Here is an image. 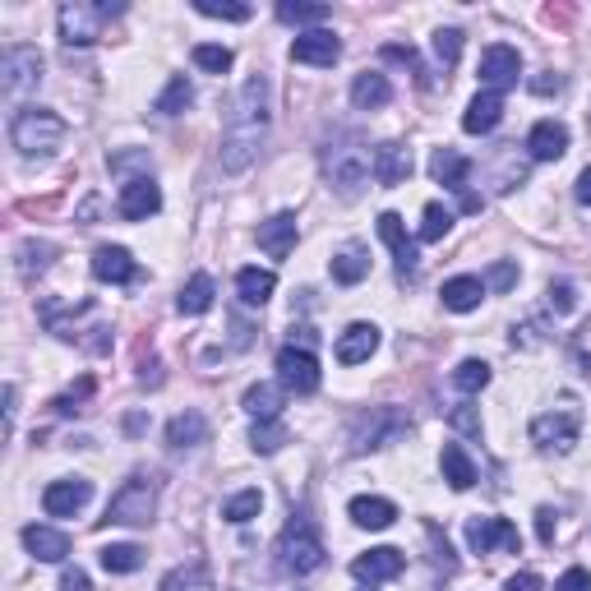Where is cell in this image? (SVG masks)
<instances>
[{
	"label": "cell",
	"mask_w": 591,
	"mask_h": 591,
	"mask_svg": "<svg viewBox=\"0 0 591 591\" xmlns=\"http://www.w3.org/2000/svg\"><path fill=\"white\" fill-rule=\"evenodd\" d=\"M268 134V79L254 74L245 79V88L236 93L231 102V116H227V134H222V171H245L259 157V144Z\"/></svg>",
	"instance_id": "cell-1"
},
{
	"label": "cell",
	"mask_w": 591,
	"mask_h": 591,
	"mask_svg": "<svg viewBox=\"0 0 591 591\" xmlns=\"http://www.w3.org/2000/svg\"><path fill=\"white\" fill-rule=\"evenodd\" d=\"M324 171H328V181H333V190H338L342 199H356V194L370 185L374 153L365 148L361 134H342V139H333V144H328Z\"/></svg>",
	"instance_id": "cell-2"
},
{
	"label": "cell",
	"mask_w": 591,
	"mask_h": 591,
	"mask_svg": "<svg viewBox=\"0 0 591 591\" xmlns=\"http://www.w3.org/2000/svg\"><path fill=\"white\" fill-rule=\"evenodd\" d=\"M10 139L24 157H51L65 139V121L47 107H24L10 121Z\"/></svg>",
	"instance_id": "cell-3"
},
{
	"label": "cell",
	"mask_w": 591,
	"mask_h": 591,
	"mask_svg": "<svg viewBox=\"0 0 591 591\" xmlns=\"http://www.w3.org/2000/svg\"><path fill=\"white\" fill-rule=\"evenodd\" d=\"M278 564L291 578H305L314 568H324V541H319V531H314L310 518H291V527L282 531V541H278Z\"/></svg>",
	"instance_id": "cell-4"
},
{
	"label": "cell",
	"mask_w": 591,
	"mask_h": 591,
	"mask_svg": "<svg viewBox=\"0 0 591 591\" xmlns=\"http://www.w3.org/2000/svg\"><path fill=\"white\" fill-rule=\"evenodd\" d=\"M125 5L121 0H102V5H84V0H74V5H61V37L70 47H88L102 37V28L111 19H121Z\"/></svg>",
	"instance_id": "cell-5"
},
{
	"label": "cell",
	"mask_w": 591,
	"mask_h": 591,
	"mask_svg": "<svg viewBox=\"0 0 591 591\" xmlns=\"http://www.w3.org/2000/svg\"><path fill=\"white\" fill-rule=\"evenodd\" d=\"M153 513H157V490H153V481H144V476L125 481L107 504V522H121V527H148Z\"/></svg>",
	"instance_id": "cell-6"
},
{
	"label": "cell",
	"mask_w": 591,
	"mask_h": 591,
	"mask_svg": "<svg viewBox=\"0 0 591 591\" xmlns=\"http://www.w3.org/2000/svg\"><path fill=\"white\" fill-rule=\"evenodd\" d=\"M37 84H42V56H37V47H28V42L5 47V56H0V93L24 97Z\"/></svg>",
	"instance_id": "cell-7"
},
{
	"label": "cell",
	"mask_w": 591,
	"mask_h": 591,
	"mask_svg": "<svg viewBox=\"0 0 591 591\" xmlns=\"http://www.w3.org/2000/svg\"><path fill=\"white\" fill-rule=\"evenodd\" d=\"M578 430H582V411H578V402H568V398L555 411H545V416L531 421V439L541 448H559V453L578 444Z\"/></svg>",
	"instance_id": "cell-8"
},
{
	"label": "cell",
	"mask_w": 591,
	"mask_h": 591,
	"mask_svg": "<svg viewBox=\"0 0 591 591\" xmlns=\"http://www.w3.org/2000/svg\"><path fill=\"white\" fill-rule=\"evenodd\" d=\"M518 74H522V56H518V51L504 47V42L485 47V56H481V84H485V93L504 97L508 88H518Z\"/></svg>",
	"instance_id": "cell-9"
},
{
	"label": "cell",
	"mask_w": 591,
	"mask_h": 591,
	"mask_svg": "<svg viewBox=\"0 0 591 591\" xmlns=\"http://www.w3.org/2000/svg\"><path fill=\"white\" fill-rule=\"evenodd\" d=\"M278 379L287 393H301L310 398L314 388H319V361H314L305 347H282L278 351Z\"/></svg>",
	"instance_id": "cell-10"
},
{
	"label": "cell",
	"mask_w": 591,
	"mask_h": 591,
	"mask_svg": "<svg viewBox=\"0 0 591 591\" xmlns=\"http://www.w3.org/2000/svg\"><path fill=\"white\" fill-rule=\"evenodd\" d=\"M467 545L476 555H490V550H518L522 536L508 518H471L467 522Z\"/></svg>",
	"instance_id": "cell-11"
},
{
	"label": "cell",
	"mask_w": 591,
	"mask_h": 591,
	"mask_svg": "<svg viewBox=\"0 0 591 591\" xmlns=\"http://www.w3.org/2000/svg\"><path fill=\"white\" fill-rule=\"evenodd\" d=\"M402 430H407V416L379 407V411H370V416H361V421H356V430H351V448L361 453V448L384 444L388 435H402Z\"/></svg>",
	"instance_id": "cell-12"
},
{
	"label": "cell",
	"mask_w": 591,
	"mask_h": 591,
	"mask_svg": "<svg viewBox=\"0 0 591 591\" xmlns=\"http://www.w3.org/2000/svg\"><path fill=\"white\" fill-rule=\"evenodd\" d=\"M88 499H93V485L79 481V476H74V481H51L47 490H42V508H47L51 518H74Z\"/></svg>",
	"instance_id": "cell-13"
},
{
	"label": "cell",
	"mask_w": 591,
	"mask_h": 591,
	"mask_svg": "<svg viewBox=\"0 0 591 591\" xmlns=\"http://www.w3.org/2000/svg\"><path fill=\"white\" fill-rule=\"evenodd\" d=\"M93 278L125 287V282L139 278V264H134L130 250H121V245H97L93 250Z\"/></svg>",
	"instance_id": "cell-14"
},
{
	"label": "cell",
	"mask_w": 591,
	"mask_h": 591,
	"mask_svg": "<svg viewBox=\"0 0 591 591\" xmlns=\"http://www.w3.org/2000/svg\"><path fill=\"white\" fill-rule=\"evenodd\" d=\"M338 56H342V42L328 28H314V33L291 42V61H301V65H333Z\"/></svg>",
	"instance_id": "cell-15"
},
{
	"label": "cell",
	"mask_w": 591,
	"mask_h": 591,
	"mask_svg": "<svg viewBox=\"0 0 591 591\" xmlns=\"http://www.w3.org/2000/svg\"><path fill=\"white\" fill-rule=\"evenodd\" d=\"M402 568H407V555L393 550V545H379V550H370V555L356 559L351 573H356L361 582H388V578H398Z\"/></svg>",
	"instance_id": "cell-16"
},
{
	"label": "cell",
	"mask_w": 591,
	"mask_h": 591,
	"mask_svg": "<svg viewBox=\"0 0 591 591\" xmlns=\"http://www.w3.org/2000/svg\"><path fill=\"white\" fill-rule=\"evenodd\" d=\"M411 167H416V162H411V148L407 144H379V148H374V181L388 185V190L407 181Z\"/></svg>",
	"instance_id": "cell-17"
},
{
	"label": "cell",
	"mask_w": 591,
	"mask_h": 591,
	"mask_svg": "<svg viewBox=\"0 0 591 591\" xmlns=\"http://www.w3.org/2000/svg\"><path fill=\"white\" fill-rule=\"evenodd\" d=\"M379 236H384L388 250H393V259H398V273H402V278H411L421 254H416V241L407 236V227H402L398 213H384V218H379Z\"/></svg>",
	"instance_id": "cell-18"
},
{
	"label": "cell",
	"mask_w": 591,
	"mask_h": 591,
	"mask_svg": "<svg viewBox=\"0 0 591 591\" xmlns=\"http://www.w3.org/2000/svg\"><path fill=\"white\" fill-rule=\"evenodd\" d=\"M157 208H162V190H157L148 176H139V181H130L121 190V218L144 222V218H153Z\"/></svg>",
	"instance_id": "cell-19"
},
{
	"label": "cell",
	"mask_w": 591,
	"mask_h": 591,
	"mask_svg": "<svg viewBox=\"0 0 591 591\" xmlns=\"http://www.w3.org/2000/svg\"><path fill=\"white\" fill-rule=\"evenodd\" d=\"M499 121H504V97L499 93H476L471 107L462 111V130L467 134H490Z\"/></svg>",
	"instance_id": "cell-20"
},
{
	"label": "cell",
	"mask_w": 591,
	"mask_h": 591,
	"mask_svg": "<svg viewBox=\"0 0 591 591\" xmlns=\"http://www.w3.org/2000/svg\"><path fill=\"white\" fill-rule=\"evenodd\" d=\"M351 522L365 531H384L393 527V518H398V504L393 499H379V495H361V499H351Z\"/></svg>",
	"instance_id": "cell-21"
},
{
	"label": "cell",
	"mask_w": 591,
	"mask_h": 591,
	"mask_svg": "<svg viewBox=\"0 0 591 591\" xmlns=\"http://www.w3.org/2000/svg\"><path fill=\"white\" fill-rule=\"evenodd\" d=\"M527 153L536 157V162H559V157L568 153V130L559 121H541L527 134Z\"/></svg>",
	"instance_id": "cell-22"
},
{
	"label": "cell",
	"mask_w": 591,
	"mask_h": 591,
	"mask_svg": "<svg viewBox=\"0 0 591 591\" xmlns=\"http://www.w3.org/2000/svg\"><path fill=\"white\" fill-rule=\"evenodd\" d=\"M259 250H268L273 259H287L296 250V213H278L259 227Z\"/></svg>",
	"instance_id": "cell-23"
},
{
	"label": "cell",
	"mask_w": 591,
	"mask_h": 591,
	"mask_svg": "<svg viewBox=\"0 0 591 591\" xmlns=\"http://www.w3.org/2000/svg\"><path fill=\"white\" fill-rule=\"evenodd\" d=\"M374 347H379V328L374 324H351L347 333L338 338V361L342 365H361L374 356Z\"/></svg>",
	"instance_id": "cell-24"
},
{
	"label": "cell",
	"mask_w": 591,
	"mask_h": 591,
	"mask_svg": "<svg viewBox=\"0 0 591 591\" xmlns=\"http://www.w3.org/2000/svg\"><path fill=\"white\" fill-rule=\"evenodd\" d=\"M24 545L33 550V559H42V564H61L65 555H70V536L56 527H24Z\"/></svg>",
	"instance_id": "cell-25"
},
{
	"label": "cell",
	"mask_w": 591,
	"mask_h": 591,
	"mask_svg": "<svg viewBox=\"0 0 591 591\" xmlns=\"http://www.w3.org/2000/svg\"><path fill=\"white\" fill-rule=\"evenodd\" d=\"M467 171V157L453 153V148H435V157H430V176L448 190H467Z\"/></svg>",
	"instance_id": "cell-26"
},
{
	"label": "cell",
	"mask_w": 591,
	"mask_h": 591,
	"mask_svg": "<svg viewBox=\"0 0 591 591\" xmlns=\"http://www.w3.org/2000/svg\"><path fill=\"white\" fill-rule=\"evenodd\" d=\"M444 310H453V314H467V310H476V305L485 301V282L481 278H453V282H444Z\"/></svg>",
	"instance_id": "cell-27"
},
{
	"label": "cell",
	"mask_w": 591,
	"mask_h": 591,
	"mask_svg": "<svg viewBox=\"0 0 591 591\" xmlns=\"http://www.w3.org/2000/svg\"><path fill=\"white\" fill-rule=\"evenodd\" d=\"M439 467H444V481L453 485V490H471V485H476V467H471V458H467V448L462 444H444Z\"/></svg>",
	"instance_id": "cell-28"
},
{
	"label": "cell",
	"mask_w": 591,
	"mask_h": 591,
	"mask_svg": "<svg viewBox=\"0 0 591 591\" xmlns=\"http://www.w3.org/2000/svg\"><path fill=\"white\" fill-rule=\"evenodd\" d=\"M351 102L361 111H379L393 102V84H388L384 74H361V79L351 84Z\"/></svg>",
	"instance_id": "cell-29"
},
{
	"label": "cell",
	"mask_w": 591,
	"mask_h": 591,
	"mask_svg": "<svg viewBox=\"0 0 591 591\" xmlns=\"http://www.w3.org/2000/svg\"><path fill=\"white\" fill-rule=\"evenodd\" d=\"M282 402H287V393H282L278 384H254L250 393H245V411H250L254 421H278Z\"/></svg>",
	"instance_id": "cell-30"
},
{
	"label": "cell",
	"mask_w": 591,
	"mask_h": 591,
	"mask_svg": "<svg viewBox=\"0 0 591 591\" xmlns=\"http://www.w3.org/2000/svg\"><path fill=\"white\" fill-rule=\"evenodd\" d=\"M204 439H208V421L199 416V411H181V416L167 425L171 448H194V444H204Z\"/></svg>",
	"instance_id": "cell-31"
},
{
	"label": "cell",
	"mask_w": 591,
	"mask_h": 591,
	"mask_svg": "<svg viewBox=\"0 0 591 591\" xmlns=\"http://www.w3.org/2000/svg\"><path fill=\"white\" fill-rule=\"evenodd\" d=\"M273 287H278V278H273L268 268H241V273H236V291H241L245 305H264L268 296H273Z\"/></svg>",
	"instance_id": "cell-32"
},
{
	"label": "cell",
	"mask_w": 591,
	"mask_h": 591,
	"mask_svg": "<svg viewBox=\"0 0 591 591\" xmlns=\"http://www.w3.org/2000/svg\"><path fill=\"white\" fill-rule=\"evenodd\" d=\"M365 273H370V254H365L361 245H347V250L333 254V278H338L342 287H356Z\"/></svg>",
	"instance_id": "cell-33"
},
{
	"label": "cell",
	"mask_w": 591,
	"mask_h": 591,
	"mask_svg": "<svg viewBox=\"0 0 591 591\" xmlns=\"http://www.w3.org/2000/svg\"><path fill=\"white\" fill-rule=\"evenodd\" d=\"M213 278H208V273H194L190 282H185V291H181V301H176V310L181 314H204L208 305H213Z\"/></svg>",
	"instance_id": "cell-34"
},
{
	"label": "cell",
	"mask_w": 591,
	"mask_h": 591,
	"mask_svg": "<svg viewBox=\"0 0 591 591\" xmlns=\"http://www.w3.org/2000/svg\"><path fill=\"white\" fill-rule=\"evenodd\" d=\"M144 559H148V550L144 545H107V550H102V568H107V573H134V568H144Z\"/></svg>",
	"instance_id": "cell-35"
},
{
	"label": "cell",
	"mask_w": 591,
	"mask_h": 591,
	"mask_svg": "<svg viewBox=\"0 0 591 591\" xmlns=\"http://www.w3.org/2000/svg\"><path fill=\"white\" fill-rule=\"evenodd\" d=\"M190 102H194L190 79H185V74H176V79L167 84V93L157 97V111H162V116H181V111L190 107Z\"/></svg>",
	"instance_id": "cell-36"
},
{
	"label": "cell",
	"mask_w": 591,
	"mask_h": 591,
	"mask_svg": "<svg viewBox=\"0 0 591 591\" xmlns=\"http://www.w3.org/2000/svg\"><path fill=\"white\" fill-rule=\"evenodd\" d=\"M51 259H56V245H51V241H24V245H19V268H24V278L42 273Z\"/></svg>",
	"instance_id": "cell-37"
},
{
	"label": "cell",
	"mask_w": 591,
	"mask_h": 591,
	"mask_svg": "<svg viewBox=\"0 0 591 591\" xmlns=\"http://www.w3.org/2000/svg\"><path fill=\"white\" fill-rule=\"evenodd\" d=\"M259 508H264V495H259V490H241L236 499L222 504V518L227 522H250V518H259Z\"/></svg>",
	"instance_id": "cell-38"
},
{
	"label": "cell",
	"mask_w": 591,
	"mask_h": 591,
	"mask_svg": "<svg viewBox=\"0 0 591 591\" xmlns=\"http://www.w3.org/2000/svg\"><path fill=\"white\" fill-rule=\"evenodd\" d=\"M485 384H490V365L485 361H462L458 370H453V388H458V393H481Z\"/></svg>",
	"instance_id": "cell-39"
},
{
	"label": "cell",
	"mask_w": 591,
	"mask_h": 591,
	"mask_svg": "<svg viewBox=\"0 0 591 591\" xmlns=\"http://www.w3.org/2000/svg\"><path fill=\"white\" fill-rule=\"evenodd\" d=\"M328 14H333L328 5H301V0H296V5H291V0H282V5H278L282 24H324Z\"/></svg>",
	"instance_id": "cell-40"
},
{
	"label": "cell",
	"mask_w": 591,
	"mask_h": 591,
	"mask_svg": "<svg viewBox=\"0 0 591 591\" xmlns=\"http://www.w3.org/2000/svg\"><path fill=\"white\" fill-rule=\"evenodd\" d=\"M204 587H208L204 564L176 568V573H167V578H162V591H204Z\"/></svg>",
	"instance_id": "cell-41"
},
{
	"label": "cell",
	"mask_w": 591,
	"mask_h": 591,
	"mask_svg": "<svg viewBox=\"0 0 591 591\" xmlns=\"http://www.w3.org/2000/svg\"><path fill=\"white\" fill-rule=\"evenodd\" d=\"M448 227H453V213L444 204H430L425 208V222H421V241H444Z\"/></svg>",
	"instance_id": "cell-42"
},
{
	"label": "cell",
	"mask_w": 591,
	"mask_h": 591,
	"mask_svg": "<svg viewBox=\"0 0 591 591\" xmlns=\"http://www.w3.org/2000/svg\"><path fill=\"white\" fill-rule=\"evenodd\" d=\"M435 56H439L444 70L458 65V56H462V33H458V28H439V33H435Z\"/></svg>",
	"instance_id": "cell-43"
},
{
	"label": "cell",
	"mask_w": 591,
	"mask_h": 591,
	"mask_svg": "<svg viewBox=\"0 0 591 591\" xmlns=\"http://www.w3.org/2000/svg\"><path fill=\"white\" fill-rule=\"evenodd\" d=\"M231 61H236V56H231L227 47H194V65H199V70H208V74H227L231 70Z\"/></svg>",
	"instance_id": "cell-44"
},
{
	"label": "cell",
	"mask_w": 591,
	"mask_h": 591,
	"mask_svg": "<svg viewBox=\"0 0 591 591\" xmlns=\"http://www.w3.org/2000/svg\"><path fill=\"white\" fill-rule=\"evenodd\" d=\"M250 444L259 448V453H278V448L287 444V430H282L278 421H259L254 425V435H250Z\"/></svg>",
	"instance_id": "cell-45"
},
{
	"label": "cell",
	"mask_w": 591,
	"mask_h": 591,
	"mask_svg": "<svg viewBox=\"0 0 591 591\" xmlns=\"http://www.w3.org/2000/svg\"><path fill=\"white\" fill-rule=\"evenodd\" d=\"M384 61H398V65H407L411 74H416V84H430V74H425V65H421V56H416V51L411 47H402V42H388L384 47Z\"/></svg>",
	"instance_id": "cell-46"
},
{
	"label": "cell",
	"mask_w": 591,
	"mask_h": 591,
	"mask_svg": "<svg viewBox=\"0 0 591 591\" xmlns=\"http://www.w3.org/2000/svg\"><path fill=\"white\" fill-rule=\"evenodd\" d=\"M194 10L208 14V19H231V24H245V19H250V5H218V0H199Z\"/></svg>",
	"instance_id": "cell-47"
},
{
	"label": "cell",
	"mask_w": 591,
	"mask_h": 591,
	"mask_svg": "<svg viewBox=\"0 0 591 591\" xmlns=\"http://www.w3.org/2000/svg\"><path fill=\"white\" fill-rule=\"evenodd\" d=\"M485 287H495V291H513V287H518V264H513V259H499V264L490 268V278H485Z\"/></svg>",
	"instance_id": "cell-48"
},
{
	"label": "cell",
	"mask_w": 591,
	"mask_h": 591,
	"mask_svg": "<svg viewBox=\"0 0 591 591\" xmlns=\"http://www.w3.org/2000/svg\"><path fill=\"white\" fill-rule=\"evenodd\" d=\"M88 393H93V379H88V374H84V379H79V384H74L70 393H65V398H56V402H51V407L61 411V416H70V411H84V407H79V402H84Z\"/></svg>",
	"instance_id": "cell-49"
},
{
	"label": "cell",
	"mask_w": 591,
	"mask_h": 591,
	"mask_svg": "<svg viewBox=\"0 0 591 591\" xmlns=\"http://www.w3.org/2000/svg\"><path fill=\"white\" fill-rule=\"evenodd\" d=\"M448 425L462 430V435H481V416H476V407H453L448 411Z\"/></svg>",
	"instance_id": "cell-50"
},
{
	"label": "cell",
	"mask_w": 591,
	"mask_h": 591,
	"mask_svg": "<svg viewBox=\"0 0 591 591\" xmlns=\"http://www.w3.org/2000/svg\"><path fill=\"white\" fill-rule=\"evenodd\" d=\"M555 591H591V573L587 568H568L564 578L555 582Z\"/></svg>",
	"instance_id": "cell-51"
},
{
	"label": "cell",
	"mask_w": 591,
	"mask_h": 591,
	"mask_svg": "<svg viewBox=\"0 0 591 591\" xmlns=\"http://www.w3.org/2000/svg\"><path fill=\"white\" fill-rule=\"evenodd\" d=\"M550 305H555L559 314H568L573 305H578V291L568 287V282H555V287H550Z\"/></svg>",
	"instance_id": "cell-52"
},
{
	"label": "cell",
	"mask_w": 591,
	"mask_h": 591,
	"mask_svg": "<svg viewBox=\"0 0 591 591\" xmlns=\"http://www.w3.org/2000/svg\"><path fill=\"white\" fill-rule=\"evenodd\" d=\"M559 88H564V79H559L555 70H545V74H536V79H531V93H541V97L559 93Z\"/></svg>",
	"instance_id": "cell-53"
},
{
	"label": "cell",
	"mask_w": 591,
	"mask_h": 591,
	"mask_svg": "<svg viewBox=\"0 0 591 591\" xmlns=\"http://www.w3.org/2000/svg\"><path fill=\"white\" fill-rule=\"evenodd\" d=\"M536 536H541V545H555V513L550 508L536 513Z\"/></svg>",
	"instance_id": "cell-54"
},
{
	"label": "cell",
	"mask_w": 591,
	"mask_h": 591,
	"mask_svg": "<svg viewBox=\"0 0 591 591\" xmlns=\"http://www.w3.org/2000/svg\"><path fill=\"white\" fill-rule=\"evenodd\" d=\"M61 591H93V587H88V573H84V568H65Z\"/></svg>",
	"instance_id": "cell-55"
},
{
	"label": "cell",
	"mask_w": 591,
	"mask_h": 591,
	"mask_svg": "<svg viewBox=\"0 0 591 591\" xmlns=\"http://www.w3.org/2000/svg\"><path fill=\"white\" fill-rule=\"evenodd\" d=\"M536 587H541L536 573H518V578H508V591H536Z\"/></svg>",
	"instance_id": "cell-56"
},
{
	"label": "cell",
	"mask_w": 591,
	"mask_h": 591,
	"mask_svg": "<svg viewBox=\"0 0 591 591\" xmlns=\"http://www.w3.org/2000/svg\"><path fill=\"white\" fill-rule=\"evenodd\" d=\"M139 384H162V365H157V361H144V370H139Z\"/></svg>",
	"instance_id": "cell-57"
},
{
	"label": "cell",
	"mask_w": 591,
	"mask_h": 591,
	"mask_svg": "<svg viewBox=\"0 0 591 591\" xmlns=\"http://www.w3.org/2000/svg\"><path fill=\"white\" fill-rule=\"evenodd\" d=\"M578 199H582V204L591 208V167H587V171H582V176H578Z\"/></svg>",
	"instance_id": "cell-58"
}]
</instances>
